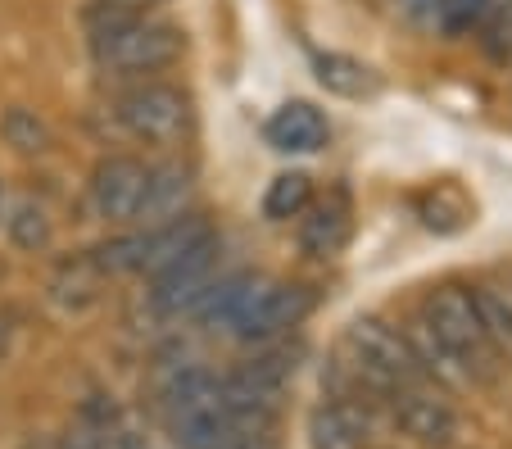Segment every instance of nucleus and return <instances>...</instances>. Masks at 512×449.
<instances>
[{
  "mask_svg": "<svg viewBox=\"0 0 512 449\" xmlns=\"http://www.w3.org/2000/svg\"><path fill=\"white\" fill-rule=\"evenodd\" d=\"M313 78L322 91L340 100H372L381 91V78L354 55H340V50H318L313 55Z\"/></svg>",
  "mask_w": 512,
  "mask_h": 449,
  "instance_id": "ddd939ff",
  "label": "nucleus"
},
{
  "mask_svg": "<svg viewBox=\"0 0 512 449\" xmlns=\"http://www.w3.org/2000/svg\"><path fill=\"white\" fill-rule=\"evenodd\" d=\"M318 304V291L304 282H272L263 277L259 291L250 295V304L241 309V318L232 323L236 341H250V345H268L277 336L295 332Z\"/></svg>",
  "mask_w": 512,
  "mask_h": 449,
  "instance_id": "39448f33",
  "label": "nucleus"
},
{
  "mask_svg": "<svg viewBox=\"0 0 512 449\" xmlns=\"http://www.w3.org/2000/svg\"><path fill=\"white\" fill-rule=\"evenodd\" d=\"M5 209H10V191H5V177H0V223H5Z\"/></svg>",
  "mask_w": 512,
  "mask_h": 449,
  "instance_id": "5701e85b",
  "label": "nucleus"
},
{
  "mask_svg": "<svg viewBox=\"0 0 512 449\" xmlns=\"http://www.w3.org/2000/svg\"><path fill=\"white\" fill-rule=\"evenodd\" d=\"M218 259H223V236L213 232V236H204L195 250H186L182 259H173L164 273L150 277V282H155L150 300L164 313H191L195 304L204 300V291L218 282Z\"/></svg>",
  "mask_w": 512,
  "mask_h": 449,
  "instance_id": "423d86ee",
  "label": "nucleus"
},
{
  "mask_svg": "<svg viewBox=\"0 0 512 449\" xmlns=\"http://www.w3.org/2000/svg\"><path fill=\"white\" fill-rule=\"evenodd\" d=\"M0 141L14 150V155H46L50 146H55V132H50V123L37 114V109L28 105H10L5 114H0Z\"/></svg>",
  "mask_w": 512,
  "mask_h": 449,
  "instance_id": "a211bd4d",
  "label": "nucleus"
},
{
  "mask_svg": "<svg viewBox=\"0 0 512 449\" xmlns=\"http://www.w3.org/2000/svg\"><path fill=\"white\" fill-rule=\"evenodd\" d=\"M490 5L494 0H435V28L445 37H467L472 28H481Z\"/></svg>",
  "mask_w": 512,
  "mask_h": 449,
  "instance_id": "412c9836",
  "label": "nucleus"
},
{
  "mask_svg": "<svg viewBox=\"0 0 512 449\" xmlns=\"http://www.w3.org/2000/svg\"><path fill=\"white\" fill-rule=\"evenodd\" d=\"M109 5H123V10L145 14V10H150V5H164V0H109Z\"/></svg>",
  "mask_w": 512,
  "mask_h": 449,
  "instance_id": "4be33fe9",
  "label": "nucleus"
},
{
  "mask_svg": "<svg viewBox=\"0 0 512 449\" xmlns=\"http://www.w3.org/2000/svg\"><path fill=\"white\" fill-rule=\"evenodd\" d=\"M372 418L368 409L349 395H331L309 418V445L313 449H368Z\"/></svg>",
  "mask_w": 512,
  "mask_h": 449,
  "instance_id": "f8f14e48",
  "label": "nucleus"
},
{
  "mask_svg": "<svg viewBox=\"0 0 512 449\" xmlns=\"http://www.w3.org/2000/svg\"><path fill=\"white\" fill-rule=\"evenodd\" d=\"M422 323L431 327L440 341L454 350V359L467 368V377L481 381L494 372V363H499V350H494L490 332H485L481 323V309H476V295L472 286H435V291H426L422 300Z\"/></svg>",
  "mask_w": 512,
  "mask_h": 449,
  "instance_id": "20e7f679",
  "label": "nucleus"
},
{
  "mask_svg": "<svg viewBox=\"0 0 512 449\" xmlns=\"http://www.w3.org/2000/svg\"><path fill=\"white\" fill-rule=\"evenodd\" d=\"M295 232H300V250L309 259H336L340 250L354 236V209H349L345 191H331L327 200H313L300 218H295Z\"/></svg>",
  "mask_w": 512,
  "mask_h": 449,
  "instance_id": "9b49d317",
  "label": "nucleus"
},
{
  "mask_svg": "<svg viewBox=\"0 0 512 449\" xmlns=\"http://www.w3.org/2000/svg\"><path fill=\"white\" fill-rule=\"evenodd\" d=\"M87 41H91L96 69L127 82L155 78V73L173 69L177 59L186 55V32L177 23L145 19V14L109 5V0H91Z\"/></svg>",
  "mask_w": 512,
  "mask_h": 449,
  "instance_id": "f257e3e1",
  "label": "nucleus"
},
{
  "mask_svg": "<svg viewBox=\"0 0 512 449\" xmlns=\"http://www.w3.org/2000/svg\"><path fill=\"white\" fill-rule=\"evenodd\" d=\"M114 118L132 141H145V146H182L195 132V100L186 87L145 78V82H132L114 100Z\"/></svg>",
  "mask_w": 512,
  "mask_h": 449,
  "instance_id": "7ed1b4c3",
  "label": "nucleus"
},
{
  "mask_svg": "<svg viewBox=\"0 0 512 449\" xmlns=\"http://www.w3.org/2000/svg\"><path fill=\"white\" fill-rule=\"evenodd\" d=\"M345 368L354 377V386L381 395V400H390L395 391H408V386H426L404 327L386 323L377 313H358L345 327Z\"/></svg>",
  "mask_w": 512,
  "mask_h": 449,
  "instance_id": "f03ea898",
  "label": "nucleus"
},
{
  "mask_svg": "<svg viewBox=\"0 0 512 449\" xmlns=\"http://www.w3.org/2000/svg\"><path fill=\"white\" fill-rule=\"evenodd\" d=\"M145 173H150V164L136 155L96 159V168L87 177L91 214L105 218V223H136V209H141L145 196Z\"/></svg>",
  "mask_w": 512,
  "mask_h": 449,
  "instance_id": "0eeeda50",
  "label": "nucleus"
},
{
  "mask_svg": "<svg viewBox=\"0 0 512 449\" xmlns=\"http://www.w3.org/2000/svg\"><path fill=\"white\" fill-rule=\"evenodd\" d=\"M259 282H263V273H227V277H218L191 313L200 318L204 327H213V332H218V327L232 332V323L241 318V309L250 304V295L259 291Z\"/></svg>",
  "mask_w": 512,
  "mask_h": 449,
  "instance_id": "4468645a",
  "label": "nucleus"
},
{
  "mask_svg": "<svg viewBox=\"0 0 512 449\" xmlns=\"http://www.w3.org/2000/svg\"><path fill=\"white\" fill-rule=\"evenodd\" d=\"M5 232H10V245L23 254H41L55 245V218H50V209L41 205V200L23 196L14 200L10 209H5Z\"/></svg>",
  "mask_w": 512,
  "mask_h": 449,
  "instance_id": "f3484780",
  "label": "nucleus"
},
{
  "mask_svg": "<svg viewBox=\"0 0 512 449\" xmlns=\"http://www.w3.org/2000/svg\"><path fill=\"white\" fill-rule=\"evenodd\" d=\"M481 50L490 64L508 69L512 64V0H494L481 19Z\"/></svg>",
  "mask_w": 512,
  "mask_h": 449,
  "instance_id": "aec40b11",
  "label": "nucleus"
},
{
  "mask_svg": "<svg viewBox=\"0 0 512 449\" xmlns=\"http://www.w3.org/2000/svg\"><path fill=\"white\" fill-rule=\"evenodd\" d=\"M390 418L404 436H413L417 445H431V449H445L454 445L458 436V413L449 409L445 400L426 386H408V391H395L390 395Z\"/></svg>",
  "mask_w": 512,
  "mask_h": 449,
  "instance_id": "1a4fd4ad",
  "label": "nucleus"
},
{
  "mask_svg": "<svg viewBox=\"0 0 512 449\" xmlns=\"http://www.w3.org/2000/svg\"><path fill=\"white\" fill-rule=\"evenodd\" d=\"M309 205H313V177L300 173V168L277 173L268 182V191H263V218L268 223H290V218H300Z\"/></svg>",
  "mask_w": 512,
  "mask_h": 449,
  "instance_id": "6ab92c4d",
  "label": "nucleus"
},
{
  "mask_svg": "<svg viewBox=\"0 0 512 449\" xmlns=\"http://www.w3.org/2000/svg\"><path fill=\"white\" fill-rule=\"evenodd\" d=\"M404 336H408V345H413V359H417V368H422L426 386H467V381H472L463 363L454 359V350H449L422 318H413V323L404 327Z\"/></svg>",
  "mask_w": 512,
  "mask_h": 449,
  "instance_id": "2eb2a0df",
  "label": "nucleus"
},
{
  "mask_svg": "<svg viewBox=\"0 0 512 449\" xmlns=\"http://www.w3.org/2000/svg\"><path fill=\"white\" fill-rule=\"evenodd\" d=\"M191 200H195V168L191 164H182V159L150 164L141 209H136V227H155V223H168V218L191 214Z\"/></svg>",
  "mask_w": 512,
  "mask_h": 449,
  "instance_id": "9d476101",
  "label": "nucleus"
},
{
  "mask_svg": "<svg viewBox=\"0 0 512 449\" xmlns=\"http://www.w3.org/2000/svg\"><path fill=\"white\" fill-rule=\"evenodd\" d=\"M413 214H417V223H422L426 232H435V236H454V232H463V227L472 223V205L463 200V191H458V186H445V182L417 191Z\"/></svg>",
  "mask_w": 512,
  "mask_h": 449,
  "instance_id": "dca6fc26",
  "label": "nucleus"
},
{
  "mask_svg": "<svg viewBox=\"0 0 512 449\" xmlns=\"http://www.w3.org/2000/svg\"><path fill=\"white\" fill-rule=\"evenodd\" d=\"M263 141L277 155H322L331 146V118L313 100H286L263 118Z\"/></svg>",
  "mask_w": 512,
  "mask_h": 449,
  "instance_id": "6e6552de",
  "label": "nucleus"
}]
</instances>
